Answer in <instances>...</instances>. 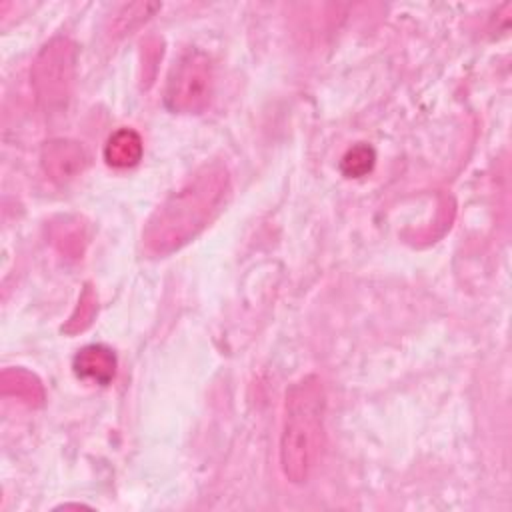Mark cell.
<instances>
[{
    "label": "cell",
    "mask_w": 512,
    "mask_h": 512,
    "mask_svg": "<svg viewBox=\"0 0 512 512\" xmlns=\"http://www.w3.org/2000/svg\"><path fill=\"white\" fill-rule=\"evenodd\" d=\"M376 162V152L372 146L360 142L352 146L340 160V172L348 178H362L366 176Z\"/></svg>",
    "instance_id": "cell-9"
},
{
    "label": "cell",
    "mask_w": 512,
    "mask_h": 512,
    "mask_svg": "<svg viewBox=\"0 0 512 512\" xmlns=\"http://www.w3.org/2000/svg\"><path fill=\"white\" fill-rule=\"evenodd\" d=\"M2 392L16 396L28 404H40L44 400V390L42 384L38 382L36 376H32L26 370L20 368H10L2 372Z\"/></svg>",
    "instance_id": "cell-8"
},
{
    "label": "cell",
    "mask_w": 512,
    "mask_h": 512,
    "mask_svg": "<svg viewBox=\"0 0 512 512\" xmlns=\"http://www.w3.org/2000/svg\"><path fill=\"white\" fill-rule=\"evenodd\" d=\"M324 414L326 392L318 376H304L286 390L280 466L292 484L306 482L322 456L326 442Z\"/></svg>",
    "instance_id": "cell-2"
},
{
    "label": "cell",
    "mask_w": 512,
    "mask_h": 512,
    "mask_svg": "<svg viewBox=\"0 0 512 512\" xmlns=\"http://www.w3.org/2000/svg\"><path fill=\"white\" fill-rule=\"evenodd\" d=\"M228 194V170L220 162L200 166L146 222L142 232L146 252L166 256L194 240L222 210Z\"/></svg>",
    "instance_id": "cell-1"
},
{
    "label": "cell",
    "mask_w": 512,
    "mask_h": 512,
    "mask_svg": "<svg viewBox=\"0 0 512 512\" xmlns=\"http://www.w3.org/2000/svg\"><path fill=\"white\" fill-rule=\"evenodd\" d=\"M72 368L78 378L106 386L116 374V356L104 344H88L78 350Z\"/></svg>",
    "instance_id": "cell-6"
},
{
    "label": "cell",
    "mask_w": 512,
    "mask_h": 512,
    "mask_svg": "<svg viewBox=\"0 0 512 512\" xmlns=\"http://www.w3.org/2000/svg\"><path fill=\"white\" fill-rule=\"evenodd\" d=\"M94 310H96V296L94 292L90 290V286H86L84 294L80 296V302H78V308L76 312L70 316L68 324H66V332H80L84 330L90 322H92V316H94Z\"/></svg>",
    "instance_id": "cell-10"
},
{
    "label": "cell",
    "mask_w": 512,
    "mask_h": 512,
    "mask_svg": "<svg viewBox=\"0 0 512 512\" xmlns=\"http://www.w3.org/2000/svg\"><path fill=\"white\" fill-rule=\"evenodd\" d=\"M42 168L54 182H68L88 166V152L74 140H50L42 146Z\"/></svg>",
    "instance_id": "cell-5"
},
{
    "label": "cell",
    "mask_w": 512,
    "mask_h": 512,
    "mask_svg": "<svg viewBox=\"0 0 512 512\" xmlns=\"http://www.w3.org/2000/svg\"><path fill=\"white\" fill-rule=\"evenodd\" d=\"M144 144L136 130L118 128L104 146V160L112 168H130L142 158Z\"/></svg>",
    "instance_id": "cell-7"
},
{
    "label": "cell",
    "mask_w": 512,
    "mask_h": 512,
    "mask_svg": "<svg viewBox=\"0 0 512 512\" xmlns=\"http://www.w3.org/2000/svg\"><path fill=\"white\" fill-rule=\"evenodd\" d=\"M76 72V46L66 38L50 40L32 64V84L44 110H60L70 98Z\"/></svg>",
    "instance_id": "cell-4"
},
{
    "label": "cell",
    "mask_w": 512,
    "mask_h": 512,
    "mask_svg": "<svg viewBox=\"0 0 512 512\" xmlns=\"http://www.w3.org/2000/svg\"><path fill=\"white\" fill-rule=\"evenodd\" d=\"M214 74L210 58L198 50H186L172 66L166 90L164 104L174 114H200L212 98Z\"/></svg>",
    "instance_id": "cell-3"
}]
</instances>
